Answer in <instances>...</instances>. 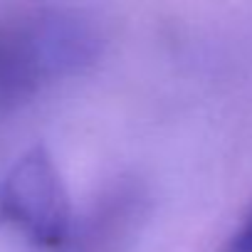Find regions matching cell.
<instances>
[{"instance_id":"cell-1","label":"cell","mask_w":252,"mask_h":252,"mask_svg":"<svg viewBox=\"0 0 252 252\" xmlns=\"http://www.w3.org/2000/svg\"><path fill=\"white\" fill-rule=\"evenodd\" d=\"M99 30L67 10H28L0 20V109H15L60 77L89 67Z\"/></svg>"},{"instance_id":"cell-2","label":"cell","mask_w":252,"mask_h":252,"mask_svg":"<svg viewBox=\"0 0 252 252\" xmlns=\"http://www.w3.org/2000/svg\"><path fill=\"white\" fill-rule=\"evenodd\" d=\"M0 220L40 247H60L72 235L69 195L47 149L25 151L0 181Z\"/></svg>"},{"instance_id":"cell-3","label":"cell","mask_w":252,"mask_h":252,"mask_svg":"<svg viewBox=\"0 0 252 252\" xmlns=\"http://www.w3.org/2000/svg\"><path fill=\"white\" fill-rule=\"evenodd\" d=\"M225 252H252V215L245 220V225L235 232Z\"/></svg>"}]
</instances>
